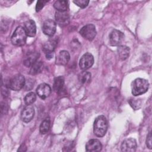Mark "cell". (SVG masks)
<instances>
[{"instance_id":"1","label":"cell","mask_w":152,"mask_h":152,"mask_svg":"<svg viewBox=\"0 0 152 152\" xmlns=\"http://www.w3.org/2000/svg\"><path fill=\"white\" fill-rule=\"evenodd\" d=\"M108 124L106 117L103 115L97 116L94 122L93 132L98 137H103L107 130Z\"/></svg>"},{"instance_id":"2","label":"cell","mask_w":152,"mask_h":152,"mask_svg":"<svg viewBox=\"0 0 152 152\" xmlns=\"http://www.w3.org/2000/svg\"><path fill=\"white\" fill-rule=\"evenodd\" d=\"M149 87V83L147 80L138 78L132 83V94L134 96L141 95L147 91Z\"/></svg>"},{"instance_id":"3","label":"cell","mask_w":152,"mask_h":152,"mask_svg":"<svg viewBox=\"0 0 152 152\" xmlns=\"http://www.w3.org/2000/svg\"><path fill=\"white\" fill-rule=\"evenodd\" d=\"M27 34L24 27L21 26L17 27L14 31L11 40L12 43L15 46H21L26 44L27 40Z\"/></svg>"},{"instance_id":"4","label":"cell","mask_w":152,"mask_h":152,"mask_svg":"<svg viewBox=\"0 0 152 152\" xmlns=\"http://www.w3.org/2000/svg\"><path fill=\"white\" fill-rule=\"evenodd\" d=\"M25 83L26 80L24 77L20 74H18L10 79L7 85L12 90L19 91L24 87Z\"/></svg>"},{"instance_id":"5","label":"cell","mask_w":152,"mask_h":152,"mask_svg":"<svg viewBox=\"0 0 152 152\" xmlns=\"http://www.w3.org/2000/svg\"><path fill=\"white\" fill-rule=\"evenodd\" d=\"M96 27L92 24H88L83 27L80 30V34L86 40L91 41L96 35Z\"/></svg>"},{"instance_id":"6","label":"cell","mask_w":152,"mask_h":152,"mask_svg":"<svg viewBox=\"0 0 152 152\" xmlns=\"http://www.w3.org/2000/svg\"><path fill=\"white\" fill-rule=\"evenodd\" d=\"M109 43L112 46H119L124 40V34L116 29H113L109 35Z\"/></svg>"},{"instance_id":"7","label":"cell","mask_w":152,"mask_h":152,"mask_svg":"<svg viewBox=\"0 0 152 152\" xmlns=\"http://www.w3.org/2000/svg\"><path fill=\"white\" fill-rule=\"evenodd\" d=\"M94 64V57L88 52L84 53L80 59L79 65L81 69L86 70L91 68Z\"/></svg>"},{"instance_id":"8","label":"cell","mask_w":152,"mask_h":152,"mask_svg":"<svg viewBox=\"0 0 152 152\" xmlns=\"http://www.w3.org/2000/svg\"><path fill=\"white\" fill-rule=\"evenodd\" d=\"M56 23L55 21L51 19L46 20L42 26V31L43 33L48 36H52L56 31Z\"/></svg>"},{"instance_id":"9","label":"cell","mask_w":152,"mask_h":152,"mask_svg":"<svg viewBox=\"0 0 152 152\" xmlns=\"http://www.w3.org/2000/svg\"><path fill=\"white\" fill-rule=\"evenodd\" d=\"M137 147V141L134 138H127L121 144V148L122 151L134 152L136 151Z\"/></svg>"},{"instance_id":"10","label":"cell","mask_w":152,"mask_h":152,"mask_svg":"<svg viewBox=\"0 0 152 152\" xmlns=\"http://www.w3.org/2000/svg\"><path fill=\"white\" fill-rule=\"evenodd\" d=\"M57 45V42L55 40H50L46 42L42 48V50L46 55L48 59L52 58L54 50Z\"/></svg>"},{"instance_id":"11","label":"cell","mask_w":152,"mask_h":152,"mask_svg":"<svg viewBox=\"0 0 152 152\" xmlns=\"http://www.w3.org/2000/svg\"><path fill=\"white\" fill-rule=\"evenodd\" d=\"M34 115V109L31 105H27L21 113V119L24 122H29L33 118Z\"/></svg>"},{"instance_id":"12","label":"cell","mask_w":152,"mask_h":152,"mask_svg":"<svg viewBox=\"0 0 152 152\" xmlns=\"http://www.w3.org/2000/svg\"><path fill=\"white\" fill-rule=\"evenodd\" d=\"M55 17L56 23H57L59 26L64 27L69 24V16L66 12L56 11Z\"/></svg>"},{"instance_id":"13","label":"cell","mask_w":152,"mask_h":152,"mask_svg":"<svg viewBox=\"0 0 152 152\" xmlns=\"http://www.w3.org/2000/svg\"><path fill=\"white\" fill-rule=\"evenodd\" d=\"M36 93L41 99H45L50 95L51 93V88L49 84L46 83H42L37 87Z\"/></svg>"},{"instance_id":"14","label":"cell","mask_w":152,"mask_h":152,"mask_svg":"<svg viewBox=\"0 0 152 152\" xmlns=\"http://www.w3.org/2000/svg\"><path fill=\"white\" fill-rule=\"evenodd\" d=\"M102 145L100 141L97 139H91L89 140L86 145V150L88 152H96L101 151Z\"/></svg>"},{"instance_id":"15","label":"cell","mask_w":152,"mask_h":152,"mask_svg":"<svg viewBox=\"0 0 152 152\" xmlns=\"http://www.w3.org/2000/svg\"><path fill=\"white\" fill-rule=\"evenodd\" d=\"M70 59V55L68 51L61 50L56 58V64L58 65H65Z\"/></svg>"},{"instance_id":"16","label":"cell","mask_w":152,"mask_h":152,"mask_svg":"<svg viewBox=\"0 0 152 152\" xmlns=\"http://www.w3.org/2000/svg\"><path fill=\"white\" fill-rule=\"evenodd\" d=\"M24 28L25 31L29 37H34L36 33V26L34 21L33 20H28L24 23Z\"/></svg>"},{"instance_id":"17","label":"cell","mask_w":152,"mask_h":152,"mask_svg":"<svg viewBox=\"0 0 152 152\" xmlns=\"http://www.w3.org/2000/svg\"><path fill=\"white\" fill-rule=\"evenodd\" d=\"M40 56V54L38 52H32L28 54L24 59L23 64L26 67L31 66L36 62L37 61V59Z\"/></svg>"},{"instance_id":"18","label":"cell","mask_w":152,"mask_h":152,"mask_svg":"<svg viewBox=\"0 0 152 152\" xmlns=\"http://www.w3.org/2000/svg\"><path fill=\"white\" fill-rule=\"evenodd\" d=\"M64 86V78L62 76H59L54 79L53 84V90L59 93L61 91Z\"/></svg>"},{"instance_id":"19","label":"cell","mask_w":152,"mask_h":152,"mask_svg":"<svg viewBox=\"0 0 152 152\" xmlns=\"http://www.w3.org/2000/svg\"><path fill=\"white\" fill-rule=\"evenodd\" d=\"M119 57L122 60H125L128 58L129 54V48L125 45L118 46L117 49Z\"/></svg>"},{"instance_id":"20","label":"cell","mask_w":152,"mask_h":152,"mask_svg":"<svg viewBox=\"0 0 152 152\" xmlns=\"http://www.w3.org/2000/svg\"><path fill=\"white\" fill-rule=\"evenodd\" d=\"M54 8L59 12H66L68 8V2L67 1L58 0L53 4Z\"/></svg>"},{"instance_id":"21","label":"cell","mask_w":152,"mask_h":152,"mask_svg":"<svg viewBox=\"0 0 152 152\" xmlns=\"http://www.w3.org/2000/svg\"><path fill=\"white\" fill-rule=\"evenodd\" d=\"M50 125V119H49V118H46L45 119H44L42 122V123L40 125L39 131H40V134H46L49 130Z\"/></svg>"},{"instance_id":"22","label":"cell","mask_w":152,"mask_h":152,"mask_svg":"<svg viewBox=\"0 0 152 152\" xmlns=\"http://www.w3.org/2000/svg\"><path fill=\"white\" fill-rule=\"evenodd\" d=\"M78 80L82 84L89 83L91 81V73L87 71H83L78 75Z\"/></svg>"},{"instance_id":"23","label":"cell","mask_w":152,"mask_h":152,"mask_svg":"<svg viewBox=\"0 0 152 152\" xmlns=\"http://www.w3.org/2000/svg\"><path fill=\"white\" fill-rule=\"evenodd\" d=\"M24 102L27 105H31L36 100V96L34 93L30 92L24 97Z\"/></svg>"},{"instance_id":"24","label":"cell","mask_w":152,"mask_h":152,"mask_svg":"<svg viewBox=\"0 0 152 152\" xmlns=\"http://www.w3.org/2000/svg\"><path fill=\"white\" fill-rule=\"evenodd\" d=\"M43 66V64L42 61H37L36 62L31 66L30 71V73L32 75L36 74L39 72L41 70V68Z\"/></svg>"},{"instance_id":"25","label":"cell","mask_w":152,"mask_h":152,"mask_svg":"<svg viewBox=\"0 0 152 152\" xmlns=\"http://www.w3.org/2000/svg\"><path fill=\"white\" fill-rule=\"evenodd\" d=\"M73 2L76 4L77 6L82 8H86L88 3H89V1H87V0H80V1H74Z\"/></svg>"},{"instance_id":"26","label":"cell","mask_w":152,"mask_h":152,"mask_svg":"<svg viewBox=\"0 0 152 152\" xmlns=\"http://www.w3.org/2000/svg\"><path fill=\"white\" fill-rule=\"evenodd\" d=\"M48 2L47 1H38L37 2L36 5V11L37 12L40 11L45 6V5Z\"/></svg>"},{"instance_id":"27","label":"cell","mask_w":152,"mask_h":152,"mask_svg":"<svg viewBox=\"0 0 152 152\" xmlns=\"http://www.w3.org/2000/svg\"><path fill=\"white\" fill-rule=\"evenodd\" d=\"M146 144L148 148H152V141H151V132H149L148 135H147V140H146Z\"/></svg>"},{"instance_id":"28","label":"cell","mask_w":152,"mask_h":152,"mask_svg":"<svg viewBox=\"0 0 152 152\" xmlns=\"http://www.w3.org/2000/svg\"><path fill=\"white\" fill-rule=\"evenodd\" d=\"M24 144H23L22 145H21V146H20V147L18 148V151H26L27 148H26V146L24 147Z\"/></svg>"}]
</instances>
